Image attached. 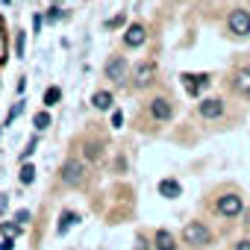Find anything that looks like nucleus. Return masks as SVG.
I'll use <instances>...</instances> for the list:
<instances>
[{"label":"nucleus","instance_id":"f257e3e1","mask_svg":"<svg viewBox=\"0 0 250 250\" xmlns=\"http://www.w3.org/2000/svg\"><path fill=\"white\" fill-rule=\"evenodd\" d=\"M183 241L188 247H206V244H212V229L200 221H188L183 227Z\"/></svg>","mask_w":250,"mask_h":250},{"label":"nucleus","instance_id":"f03ea898","mask_svg":"<svg viewBox=\"0 0 250 250\" xmlns=\"http://www.w3.org/2000/svg\"><path fill=\"white\" fill-rule=\"evenodd\" d=\"M215 212H218L221 218H238V215L244 212V197L235 194V191H227V194H221V197L215 200Z\"/></svg>","mask_w":250,"mask_h":250},{"label":"nucleus","instance_id":"7ed1b4c3","mask_svg":"<svg viewBox=\"0 0 250 250\" xmlns=\"http://www.w3.org/2000/svg\"><path fill=\"white\" fill-rule=\"evenodd\" d=\"M85 174H88V168H85V162L77 159V156L65 159V165H62V171H59V177H62L65 186H80V183L85 180Z\"/></svg>","mask_w":250,"mask_h":250},{"label":"nucleus","instance_id":"20e7f679","mask_svg":"<svg viewBox=\"0 0 250 250\" xmlns=\"http://www.w3.org/2000/svg\"><path fill=\"white\" fill-rule=\"evenodd\" d=\"M227 30L232 36H250V12L247 9H232L227 18Z\"/></svg>","mask_w":250,"mask_h":250},{"label":"nucleus","instance_id":"39448f33","mask_svg":"<svg viewBox=\"0 0 250 250\" xmlns=\"http://www.w3.org/2000/svg\"><path fill=\"white\" fill-rule=\"evenodd\" d=\"M103 74H106V80H112L115 85H121L124 80H127V59H124V56H112L103 65Z\"/></svg>","mask_w":250,"mask_h":250},{"label":"nucleus","instance_id":"423d86ee","mask_svg":"<svg viewBox=\"0 0 250 250\" xmlns=\"http://www.w3.org/2000/svg\"><path fill=\"white\" fill-rule=\"evenodd\" d=\"M153 80H156V65L153 62H139L133 68V85L136 88H147V85H153Z\"/></svg>","mask_w":250,"mask_h":250},{"label":"nucleus","instance_id":"0eeeda50","mask_svg":"<svg viewBox=\"0 0 250 250\" xmlns=\"http://www.w3.org/2000/svg\"><path fill=\"white\" fill-rule=\"evenodd\" d=\"M197 112H200V118H206V121H218V118L227 112V106H224L221 97H206V100L197 103Z\"/></svg>","mask_w":250,"mask_h":250},{"label":"nucleus","instance_id":"6e6552de","mask_svg":"<svg viewBox=\"0 0 250 250\" xmlns=\"http://www.w3.org/2000/svg\"><path fill=\"white\" fill-rule=\"evenodd\" d=\"M147 112H150L153 121H171V118H174V106H171L168 97H153V100L147 103Z\"/></svg>","mask_w":250,"mask_h":250},{"label":"nucleus","instance_id":"1a4fd4ad","mask_svg":"<svg viewBox=\"0 0 250 250\" xmlns=\"http://www.w3.org/2000/svg\"><path fill=\"white\" fill-rule=\"evenodd\" d=\"M180 80H183V88H186L191 97H197V94L212 83V80H209V74H183Z\"/></svg>","mask_w":250,"mask_h":250},{"label":"nucleus","instance_id":"9d476101","mask_svg":"<svg viewBox=\"0 0 250 250\" xmlns=\"http://www.w3.org/2000/svg\"><path fill=\"white\" fill-rule=\"evenodd\" d=\"M177 235L171 229H156L153 232V250H177Z\"/></svg>","mask_w":250,"mask_h":250},{"label":"nucleus","instance_id":"9b49d317","mask_svg":"<svg viewBox=\"0 0 250 250\" xmlns=\"http://www.w3.org/2000/svg\"><path fill=\"white\" fill-rule=\"evenodd\" d=\"M145 39H147V33H145L142 24H130L127 33H124V44H127V47H142Z\"/></svg>","mask_w":250,"mask_h":250},{"label":"nucleus","instance_id":"f8f14e48","mask_svg":"<svg viewBox=\"0 0 250 250\" xmlns=\"http://www.w3.org/2000/svg\"><path fill=\"white\" fill-rule=\"evenodd\" d=\"M159 197H165V200H177L180 194H183V186L177 183V180H171V177H165V180H159Z\"/></svg>","mask_w":250,"mask_h":250},{"label":"nucleus","instance_id":"ddd939ff","mask_svg":"<svg viewBox=\"0 0 250 250\" xmlns=\"http://www.w3.org/2000/svg\"><path fill=\"white\" fill-rule=\"evenodd\" d=\"M232 88H235V94L250 97V68L235 71V77H232Z\"/></svg>","mask_w":250,"mask_h":250},{"label":"nucleus","instance_id":"4468645a","mask_svg":"<svg viewBox=\"0 0 250 250\" xmlns=\"http://www.w3.org/2000/svg\"><path fill=\"white\" fill-rule=\"evenodd\" d=\"M91 106H94V109H100V112H109V109L115 106L112 91H94V94H91Z\"/></svg>","mask_w":250,"mask_h":250},{"label":"nucleus","instance_id":"2eb2a0df","mask_svg":"<svg viewBox=\"0 0 250 250\" xmlns=\"http://www.w3.org/2000/svg\"><path fill=\"white\" fill-rule=\"evenodd\" d=\"M77 221H80V215H77V212H62V215H59V224H56V232H59V235H65Z\"/></svg>","mask_w":250,"mask_h":250},{"label":"nucleus","instance_id":"dca6fc26","mask_svg":"<svg viewBox=\"0 0 250 250\" xmlns=\"http://www.w3.org/2000/svg\"><path fill=\"white\" fill-rule=\"evenodd\" d=\"M0 229H3V238H18L24 232V227L18 221H6V224H0Z\"/></svg>","mask_w":250,"mask_h":250},{"label":"nucleus","instance_id":"f3484780","mask_svg":"<svg viewBox=\"0 0 250 250\" xmlns=\"http://www.w3.org/2000/svg\"><path fill=\"white\" fill-rule=\"evenodd\" d=\"M33 127H36L39 133H44V130L50 127V115H47V112H36V115H33Z\"/></svg>","mask_w":250,"mask_h":250},{"label":"nucleus","instance_id":"a211bd4d","mask_svg":"<svg viewBox=\"0 0 250 250\" xmlns=\"http://www.w3.org/2000/svg\"><path fill=\"white\" fill-rule=\"evenodd\" d=\"M18 180H21L24 186H30V183L36 180V168H33L30 162H24V165H21V171H18Z\"/></svg>","mask_w":250,"mask_h":250},{"label":"nucleus","instance_id":"6ab92c4d","mask_svg":"<svg viewBox=\"0 0 250 250\" xmlns=\"http://www.w3.org/2000/svg\"><path fill=\"white\" fill-rule=\"evenodd\" d=\"M59 97H62V91H59L56 85H50V88L44 91V106H53V103H59Z\"/></svg>","mask_w":250,"mask_h":250},{"label":"nucleus","instance_id":"aec40b11","mask_svg":"<svg viewBox=\"0 0 250 250\" xmlns=\"http://www.w3.org/2000/svg\"><path fill=\"white\" fill-rule=\"evenodd\" d=\"M21 112H24V100H18V103L9 109V115H6V127H12V124H15V118H18Z\"/></svg>","mask_w":250,"mask_h":250},{"label":"nucleus","instance_id":"412c9836","mask_svg":"<svg viewBox=\"0 0 250 250\" xmlns=\"http://www.w3.org/2000/svg\"><path fill=\"white\" fill-rule=\"evenodd\" d=\"M15 50H18V59L24 56V50H27V36L18 30V39H15Z\"/></svg>","mask_w":250,"mask_h":250},{"label":"nucleus","instance_id":"4be33fe9","mask_svg":"<svg viewBox=\"0 0 250 250\" xmlns=\"http://www.w3.org/2000/svg\"><path fill=\"white\" fill-rule=\"evenodd\" d=\"M36 147H39V139H30V145H27V150H21V159L27 162L33 153H36Z\"/></svg>","mask_w":250,"mask_h":250},{"label":"nucleus","instance_id":"5701e85b","mask_svg":"<svg viewBox=\"0 0 250 250\" xmlns=\"http://www.w3.org/2000/svg\"><path fill=\"white\" fill-rule=\"evenodd\" d=\"M44 21H47V18H44L42 12H36V15H33V30H36V33H42V27H44Z\"/></svg>","mask_w":250,"mask_h":250},{"label":"nucleus","instance_id":"b1692460","mask_svg":"<svg viewBox=\"0 0 250 250\" xmlns=\"http://www.w3.org/2000/svg\"><path fill=\"white\" fill-rule=\"evenodd\" d=\"M112 127H115V130H121V127H124V112H118V109L112 112Z\"/></svg>","mask_w":250,"mask_h":250},{"label":"nucleus","instance_id":"393cba45","mask_svg":"<svg viewBox=\"0 0 250 250\" xmlns=\"http://www.w3.org/2000/svg\"><path fill=\"white\" fill-rule=\"evenodd\" d=\"M15 221H18V224L24 227V224L30 221V209H18V212H15Z\"/></svg>","mask_w":250,"mask_h":250},{"label":"nucleus","instance_id":"a878e982","mask_svg":"<svg viewBox=\"0 0 250 250\" xmlns=\"http://www.w3.org/2000/svg\"><path fill=\"white\" fill-rule=\"evenodd\" d=\"M62 18V9L59 6H50V12H47V21H59Z\"/></svg>","mask_w":250,"mask_h":250},{"label":"nucleus","instance_id":"bb28decb","mask_svg":"<svg viewBox=\"0 0 250 250\" xmlns=\"http://www.w3.org/2000/svg\"><path fill=\"white\" fill-rule=\"evenodd\" d=\"M3 59H6V36L0 33V62H3Z\"/></svg>","mask_w":250,"mask_h":250},{"label":"nucleus","instance_id":"cd10ccee","mask_svg":"<svg viewBox=\"0 0 250 250\" xmlns=\"http://www.w3.org/2000/svg\"><path fill=\"white\" fill-rule=\"evenodd\" d=\"M133 250H147V241H145V235H136V247Z\"/></svg>","mask_w":250,"mask_h":250},{"label":"nucleus","instance_id":"c85d7f7f","mask_svg":"<svg viewBox=\"0 0 250 250\" xmlns=\"http://www.w3.org/2000/svg\"><path fill=\"white\" fill-rule=\"evenodd\" d=\"M232 250H250V238H241V241H235V247Z\"/></svg>","mask_w":250,"mask_h":250},{"label":"nucleus","instance_id":"c756f323","mask_svg":"<svg viewBox=\"0 0 250 250\" xmlns=\"http://www.w3.org/2000/svg\"><path fill=\"white\" fill-rule=\"evenodd\" d=\"M15 247V238H3V241H0V250H12Z\"/></svg>","mask_w":250,"mask_h":250},{"label":"nucleus","instance_id":"7c9ffc66","mask_svg":"<svg viewBox=\"0 0 250 250\" xmlns=\"http://www.w3.org/2000/svg\"><path fill=\"white\" fill-rule=\"evenodd\" d=\"M121 24H124V15H118V18H112V21H109L106 27H121Z\"/></svg>","mask_w":250,"mask_h":250},{"label":"nucleus","instance_id":"2f4dec72","mask_svg":"<svg viewBox=\"0 0 250 250\" xmlns=\"http://www.w3.org/2000/svg\"><path fill=\"white\" fill-rule=\"evenodd\" d=\"M6 209V194H0V212Z\"/></svg>","mask_w":250,"mask_h":250},{"label":"nucleus","instance_id":"473e14b6","mask_svg":"<svg viewBox=\"0 0 250 250\" xmlns=\"http://www.w3.org/2000/svg\"><path fill=\"white\" fill-rule=\"evenodd\" d=\"M3 3H12V0H3Z\"/></svg>","mask_w":250,"mask_h":250}]
</instances>
